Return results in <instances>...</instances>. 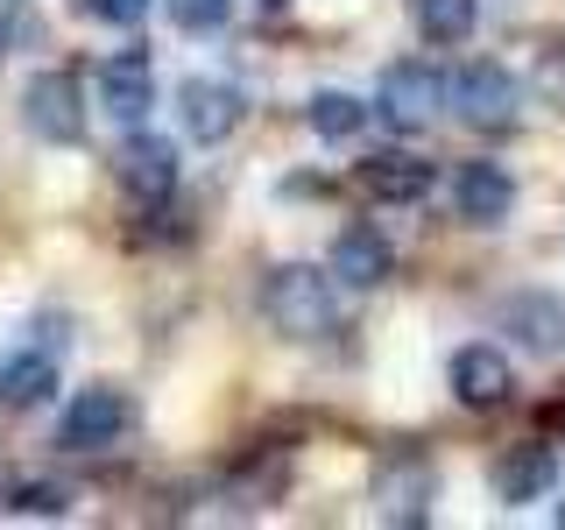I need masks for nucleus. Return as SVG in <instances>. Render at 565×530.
I'll use <instances>...</instances> for the list:
<instances>
[{
    "mask_svg": "<svg viewBox=\"0 0 565 530\" xmlns=\"http://www.w3.org/2000/svg\"><path fill=\"white\" fill-rule=\"evenodd\" d=\"M446 382H452V396L467 403V411H502V403L516 396V368H509V353L488 347V340L459 347L452 368H446Z\"/></svg>",
    "mask_w": 565,
    "mask_h": 530,
    "instance_id": "8",
    "label": "nucleus"
},
{
    "mask_svg": "<svg viewBox=\"0 0 565 530\" xmlns=\"http://www.w3.org/2000/svg\"><path fill=\"white\" fill-rule=\"evenodd\" d=\"M446 106V78L431 64H388L382 71V93H375V114L388 120L396 135H424Z\"/></svg>",
    "mask_w": 565,
    "mask_h": 530,
    "instance_id": "5",
    "label": "nucleus"
},
{
    "mask_svg": "<svg viewBox=\"0 0 565 530\" xmlns=\"http://www.w3.org/2000/svg\"><path fill=\"white\" fill-rule=\"evenodd\" d=\"M262 318L282 332V340H326L340 326V297H332V269H311V262H276L262 276Z\"/></svg>",
    "mask_w": 565,
    "mask_h": 530,
    "instance_id": "1",
    "label": "nucleus"
},
{
    "mask_svg": "<svg viewBox=\"0 0 565 530\" xmlns=\"http://www.w3.org/2000/svg\"><path fill=\"white\" fill-rule=\"evenodd\" d=\"M452 212L467 226H502L509 212H516V177H509L502 163H488V156L459 163V177H452Z\"/></svg>",
    "mask_w": 565,
    "mask_h": 530,
    "instance_id": "10",
    "label": "nucleus"
},
{
    "mask_svg": "<svg viewBox=\"0 0 565 530\" xmlns=\"http://www.w3.org/2000/svg\"><path fill=\"white\" fill-rule=\"evenodd\" d=\"M262 8H269V14H276V8H290V0H262Z\"/></svg>",
    "mask_w": 565,
    "mask_h": 530,
    "instance_id": "25",
    "label": "nucleus"
},
{
    "mask_svg": "<svg viewBox=\"0 0 565 530\" xmlns=\"http://www.w3.org/2000/svg\"><path fill=\"white\" fill-rule=\"evenodd\" d=\"M120 432H128V396L106 389V382L78 389V396L64 403V417H57V446L64 453H106Z\"/></svg>",
    "mask_w": 565,
    "mask_h": 530,
    "instance_id": "7",
    "label": "nucleus"
},
{
    "mask_svg": "<svg viewBox=\"0 0 565 530\" xmlns=\"http://www.w3.org/2000/svg\"><path fill=\"white\" fill-rule=\"evenodd\" d=\"M226 14H234V0H170L177 35H212V29H226Z\"/></svg>",
    "mask_w": 565,
    "mask_h": 530,
    "instance_id": "20",
    "label": "nucleus"
},
{
    "mask_svg": "<svg viewBox=\"0 0 565 530\" xmlns=\"http://www.w3.org/2000/svg\"><path fill=\"white\" fill-rule=\"evenodd\" d=\"M22 120L35 141H50V149H71V141L85 135V85L71 78V71H35L22 85Z\"/></svg>",
    "mask_w": 565,
    "mask_h": 530,
    "instance_id": "3",
    "label": "nucleus"
},
{
    "mask_svg": "<svg viewBox=\"0 0 565 530\" xmlns=\"http://www.w3.org/2000/svg\"><path fill=\"white\" fill-rule=\"evenodd\" d=\"M552 481H558V453H552V446H509V453L488 467V488H494V502H509V509L537 502V495L552 488Z\"/></svg>",
    "mask_w": 565,
    "mask_h": 530,
    "instance_id": "14",
    "label": "nucleus"
},
{
    "mask_svg": "<svg viewBox=\"0 0 565 530\" xmlns=\"http://www.w3.org/2000/svg\"><path fill=\"white\" fill-rule=\"evenodd\" d=\"M241 114H247L241 93H234V85H220V78H184V85H177V120H184V135L205 141V149L234 135Z\"/></svg>",
    "mask_w": 565,
    "mask_h": 530,
    "instance_id": "12",
    "label": "nucleus"
},
{
    "mask_svg": "<svg viewBox=\"0 0 565 530\" xmlns=\"http://www.w3.org/2000/svg\"><path fill=\"white\" fill-rule=\"evenodd\" d=\"M99 106L120 120V128H141L156 106V78H149V50H120V57L99 64Z\"/></svg>",
    "mask_w": 565,
    "mask_h": 530,
    "instance_id": "11",
    "label": "nucleus"
},
{
    "mask_svg": "<svg viewBox=\"0 0 565 530\" xmlns=\"http://www.w3.org/2000/svg\"><path fill=\"white\" fill-rule=\"evenodd\" d=\"M114 177L128 184V199H141V205H170L177 177H184V163H177V141L128 128V135H120V149H114Z\"/></svg>",
    "mask_w": 565,
    "mask_h": 530,
    "instance_id": "6",
    "label": "nucleus"
},
{
    "mask_svg": "<svg viewBox=\"0 0 565 530\" xmlns=\"http://www.w3.org/2000/svg\"><path fill=\"white\" fill-rule=\"evenodd\" d=\"M50 396H57V353L22 347L0 361V411H43Z\"/></svg>",
    "mask_w": 565,
    "mask_h": 530,
    "instance_id": "15",
    "label": "nucleus"
},
{
    "mask_svg": "<svg viewBox=\"0 0 565 530\" xmlns=\"http://www.w3.org/2000/svg\"><path fill=\"white\" fill-rule=\"evenodd\" d=\"M558 523H565V502H558Z\"/></svg>",
    "mask_w": 565,
    "mask_h": 530,
    "instance_id": "26",
    "label": "nucleus"
},
{
    "mask_svg": "<svg viewBox=\"0 0 565 530\" xmlns=\"http://www.w3.org/2000/svg\"><path fill=\"white\" fill-rule=\"evenodd\" d=\"M8 50H14V35H8V22H0V64H8Z\"/></svg>",
    "mask_w": 565,
    "mask_h": 530,
    "instance_id": "24",
    "label": "nucleus"
},
{
    "mask_svg": "<svg viewBox=\"0 0 565 530\" xmlns=\"http://www.w3.org/2000/svg\"><path fill=\"white\" fill-rule=\"evenodd\" d=\"M424 43H467L473 22H481V0H411Z\"/></svg>",
    "mask_w": 565,
    "mask_h": 530,
    "instance_id": "18",
    "label": "nucleus"
},
{
    "mask_svg": "<svg viewBox=\"0 0 565 530\" xmlns=\"http://www.w3.org/2000/svg\"><path fill=\"white\" fill-rule=\"evenodd\" d=\"M388 276H396V247H388L375 226H347V234L332 241V283H340V290H382Z\"/></svg>",
    "mask_w": 565,
    "mask_h": 530,
    "instance_id": "13",
    "label": "nucleus"
},
{
    "mask_svg": "<svg viewBox=\"0 0 565 530\" xmlns=\"http://www.w3.org/2000/svg\"><path fill=\"white\" fill-rule=\"evenodd\" d=\"M367 502H375L382 523H424L438 502V474L424 453H388L375 467V481H367Z\"/></svg>",
    "mask_w": 565,
    "mask_h": 530,
    "instance_id": "4",
    "label": "nucleus"
},
{
    "mask_svg": "<svg viewBox=\"0 0 565 530\" xmlns=\"http://www.w3.org/2000/svg\"><path fill=\"white\" fill-rule=\"evenodd\" d=\"M530 85H537V99L565 114V43H544L537 50V71H530Z\"/></svg>",
    "mask_w": 565,
    "mask_h": 530,
    "instance_id": "21",
    "label": "nucleus"
},
{
    "mask_svg": "<svg viewBox=\"0 0 565 530\" xmlns=\"http://www.w3.org/2000/svg\"><path fill=\"white\" fill-rule=\"evenodd\" d=\"M8 509H14V474L0 467V517H8Z\"/></svg>",
    "mask_w": 565,
    "mask_h": 530,
    "instance_id": "23",
    "label": "nucleus"
},
{
    "mask_svg": "<svg viewBox=\"0 0 565 530\" xmlns=\"http://www.w3.org/2000/svg\"><path fill=\"white\" fill-rule=\"evenodd\" d=\"M361 184L375 191L382 205H417V199H431L438 170L424 163V156H403V149H388V156H367V163H361Z\"/></svg>",
    "mask_w": 565,
    "mask_h": 530,
    "instance_id": "16",
    "label": "nucleus"
},
{
    "mask_svg": "<svg viewBox=\"0 0 565 530\" xmlns=\"http://www.w3.org/2000/svg\"><path fill=\"white\" fill-rule=\"evenodd\" d=\"M305 120H311L318 141H361V128H367V99H353V93H340V85H326V93H311Z\"/></svg>",
    "mask_w": 565,
    "mask_h": 530,
    "instance_id": "17",
    "label": "nucleus"
},
{
    "mask_svg": "<svg viewBox=\"0 0 565 530\" xmlns=\"http://www.w3.org/2000/svg\"><path fill=\"white\" fill-rule=\"evenodd\" d=\"M446 106L467 120V128H481V135H509V128H516V114H523V85H516V71H509V64L473 57L446 85Z\"/></svg>",
    "mask_w": 565,
    "mask_h": 530,
    "instance_id": "2",
    "label": "nucleus"
},
{
    "mask_svg": "<svg viewBox=\"0 0 565 530\" xmlns=\"http://www.w3.org/2000/svg\"><path fill=\"white\" fill-rule=\"evenodd\" d=\"M494 326H502L523 353H537V361H552L565 347V305L552 290H509L502 305H494Z\"/></svg>",
    "mask_w": 565,
    "mask_h": 530,
    "instance_id": "9",
    "label": "nucleus"
},
{
    "mask_svg": "<svg viewBox=\"0 0 565 530\" xmlns=\"http://www.w3.org/2000/svg\"><path fill=\"white\" fill-rule=\"evenodd\" d=\"M71 502L64 481H14V517H71Z\"/></svg>",
    "mask_w": 565,
    "mask_h": 530,
    "instance_id": "19",
    "label": "nucleus"
},
{
    "mask_svg": "<svg viewBox=\"0 0 565 530\" xmlns=\"http://www.w3.org/2000/svg\"><path fill=\"white\" fill-rule=\"evenodd\" d=\"M149 8H156V0H85V14H99V22H114V29L149 22Z\"/></svg>",
    "mask_w": 565,
    "mask_h": 530,
    "instance_id": "22",
    "label": "nucleus"
}]
</instances>
